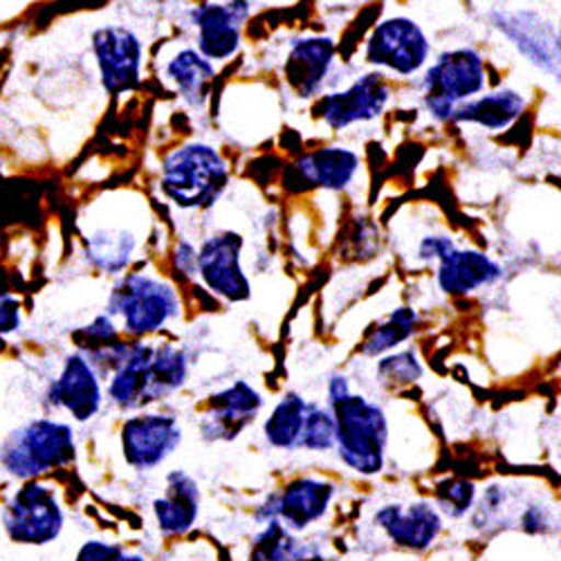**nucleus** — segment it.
<instances>
[{"label":"nucleus","mask_w":561,"mask_h":561,"mask_svg":"<svg viewBox=\"0 0 561 561\" xmlns=\"http://www.w3.org/2000/svg\"><path fill=\"white\" fill-rule=\"evenodd\" d=\"M75 460V427L59 417H34L0 443V467L23 483L66 470Z\"/></svg>","instance_id":"1"},{"label":"nucleus","mask_w":561,"mask_h":561,"mask_svg":"<svg viewBox=\"0 0 561 561\" xmlns=\"http://www.w3.org/2000/svg\"><path fill=\"white\" fill-rule=\"evenodd\" d=\"M335 417V451L346 470L370 479L385 472L389 417L385 409L359 393L329 407Z\"/></svg>","instance_id":"2"},{"label":"nucleus","mask_w":561,"mask_h":561,"mask_svg":"<svg viewBox=\"0 0 561 561\" xmlns=\"http://www.w3.org/2000/svg\"><path fill=\"white\" fill-rule=\"evenodd\" d=\"M229 184V167L218 149L205 142H186L162 160L160 190L180 209L211 207Z\"/></svg>","instance_id":"3"},{"label":"nucleus","mask_w":561,"mask_h":561,"mask_svg":"<svg viewBox=\"0 0 561 561\" xmlns=\"http://www.w3.org/2000/svg\"><path fill=\"white\" fill-rule=\"evenodd\" d=\"M108 314L122 321V331L130 340H147L180 319L182 301L167 278L130 272L115 284L108 297Z\"/></svg>","instance_id":"4"},{"label":"nucleus","mask_w":561,"mask_h":561,"mask_svg":"<svg viewBox=\"0 0 561 561\" xmlns=\"http://www.w3.org/2000/svg\"><path fill=\"white\" fill-rule=\"evenodd\" d=\"M488 66L474 48H451L436 57L420 79V98L436 122H451L454 113L488 90Z\"/></svg>","instance_id":"5"},{"label":"nucleus","mask_w":561,"mask_h":561,"mask_svg":"<svg viewBox=\"0 0 561 561\" xmlns=\"http://www.w3.org/2000/svg\"><path fill=\"white\" fill-rule=\"evenodd\" d=\"M66 528V510L57 488L45 481H25L3 507V530L16 546L55 543Z\"/></svg>","instance_id":"6"},{"label":"nucleus","mask_w":561,"mask_h":561,"mask_svg":"<svg viewBox=\"0 0 561 561\" xmlns=\"http://www.w3.org/2000/svg\"><path fill=\"white\" fill-rule=\"evenodd\" d=\"M432 59L427 32L409 16H387L373 25L364 41V61L378 72L393 77H415Z\"/></svg>","instance_id":"7"},{"label":"nucleus","mask_w":561,"mask_h":561,"mask_svg":"<svg viewBox=\"0 0 561 561\" xmlns=\"http://www.w3.org/2000/svg\"><path fill=\"white\" fill-rule=\"evenodd\" d=\"M117 440L119 454L130 470L153 472L178 451L184 432L175 415L145 409L124 420Z\"/></svg>","instance_id":"8"},{"label":"nucleus","mask_w":561,"mask_h":561,"mask_svg":"<svg viewBox=\"0 0 561 561\" xmlns=\"http://www.w3.org/2000/svg\"><path fill=\"white\" fill-rule=\"evenodd\" d=\"M391 83L378 70L364 72L342 90L323 92L312 104V115L335 133L378 119L391 102Z\"/></svg>","instance_id":"9"},{"label":"nucleus","mask_w":561,"mask_h":561,"mask_svg":"<svg viewBox=\"0 0 561 561\" xmlns=\"http://www.w3.org/2000/svg\"><path fill=\"white\" fill-rule=\"evenodd\" d=\"M335 483L314 477H299L288 481L278 492H272L254 512L259 524L278 522L290 533H306L329 514L335 501Z\"/></svg>","instance_id":"10"},{"label":"nucleus","mask_w":561,"mask_h":561,"mask_svg":"<svg viewBox=\"0 0 561 561\" xmlns=\"http://www.w3.org/2000/svg\"><path fill=\"white\" fill-rule=\"evenodd\" d=\"M245 241L239 231H216L198 248V276L205 288L229 304L252 297V280L243 267Z\"/></svg>","instance_id":"11"},{"label":"nucleus","mask_w":561,"mask_h":561,"mask_svg":"<svg viewBox=\"0 0 561 561\" xmlns=\"http://www.w3.org/2000/svg\"><path fill=\"white\" fill-rule=\"evenodd\" d=\"M106 391L98 368L83 353L64 357L57 378L48 387V402L64 411L72 423L85 425L95 420L104 409Z\"/></svg>","instance_id":"12"},{"label":"nucleus","mask_w":561,"mask_h":561,"mask_svg":"<svg viewBox=\"0 0 561 561\" xmlns=\"http://www.w3.org/2000/svg\"><path fill=\"white\" fill-rule=\"evenodd\" d=\"M252 14V0L201 3L190 12L196 30L198 53L211 64H225L239 55L243 45V23Z\"/></svg>","instance_id":"13"},{"label":"nucleus","mask_w":561,"mask_h":561,"mask_svg":"<svg viewBox=\"0 0 561 561\" xmlns=\"http://www.w3.org/2000/svg\"><path fill=\"white\" fill-rule=\"evenodd\" d=\"M265 400L245 380L231 382L229 387L211 393L205 402L201 415L198 432L207 443H231L237 440L245 430L254 425V420L263 411Z\"/></svg>","instance_id":"14"},{"label":"nucleus","mask_w":561,"mask_h":561,"mask_svg":"<svg viewBox=\"0 0 561 561\" xmlns=\"http://www.w3.org/2000/svg\"><path fill=\"white\" fill-rule=\"evenodd\" d=\"M92 53L108 95L133 92L142 81L145 48L133 30L122 25L100 27L92 34Z\"/></svg>","instance_id":"15"},{"label":"nucleus","mask_w":561,"mask_h":561,"mask_svg":"<svg viewBox=\"0 0 561 561\" xmlns=\"http://www.w3.org/2000/svg\"><path fill=\"white\" fill-rule=\"evenodd\" d=\"M373 524L396 548L409 552H427L443 535V514L432 501L387 503L373 514Z\"/></svg>","instance_id":"16"},{"label":"nucleus","mask_w":561,"mask_h":561,"mask_svg":"<svg viewBox=\"0 0 561 561\" xmlns=\"http://www.w3.org/2000/svg\"><path fill=\"white\" fill-rule=\"evenodd\" d=\"M362 171V158L346 147H321L306 151L286 169V182L299 184L297 192H346ZM286 184V186H288Z\"/></svg>","instance_id":"17"},{"label":"nucleus","mask_w":561,"mask_h":561,"mask_svg":"<svg viewBox=\"0 0 561 561\" xmlns=\"http://www.w3.org/2000/svg\"><path fill=\"white\" fill-rule=\"evenodd\" d=\"M337 61V43L331 36L308 34L295 38L286 57L284 75L293 95L299 100H317L333 77Z\"/></svg>","instance_id":"18"},{"label":"nucleus","mask_w":561,"mask_h":561,"mask_svg":"<svg viewBox=\"0 0 561 561\" xmlns=\"http://www.w3.org/2000/svg\"><path fill=\"white\" fill-rule=\"evenodd\" d=\"M203 492L198 481L184 470H171L164 477V490L151 503L153 524L164 537L190 535L201 519Z\"/></svg>","instance_id":"19"},{"label":"nucleus","mask_w":561,"mask_h":561,"mask_svg":"<svg viewBox=\"0 0 561 561\" xmlns=\"http://www.w3.org/2000/svg\"><path fill=\"white\" fill-rule=\"evenodd\" d=\"M494 27L505 34L517 50L548 75L561 77V59L557 50V32L535 12H496Z\"/></svg>","instance_id":"20"},{"label":"nucleus","mask_w":561,"mask_h":561,"mask_svg":"<svg viewBox=\"0 0 561 561\" xmlns=\"http://www.w3.org/2000/svg\"><path fill=\"white\" fill-rule=\"evenodd\" d=\"M503 278V267L481 250L454 248L438 261L436 284L447 297H467Z\"/></svg>","instance_id":"21"},{"label":"nucleus","mask_w":561,"mask_h":561,"mask_svg":"<svg viewBox=\"0 0 561 561\" xmlns=\"http://www.w3.org/2000/svg\"><path fill=\"white\" fill-rule=\"evenodd\" d=\"M156 344L130 340L113 368L106 385L108 402L119 411H142L149 407V364Z\"/></svg>","instance_id":"22"},{"label":"nucleus","mask_w":561,"mask_h":561,"mask_svg":"<svg viewBox=\"0 0 561 561\" xmlns=\"http://www.w3.org/2000/svg\"><path fill=\"white\" fill-rule=\"evenodd\" d=\"M528 108V98L514 88H496L462 104L454 113V124H470L490 133L507 130L517 124Z\"/></svg>","instance_id":"23"},{"label":"nucleus","mask_w":561,"mask_h":561,"mask_svg":"<svg viewBox=\"0 0 561 561\" xmlns=\"http://www.w3.org/2000/svg\"><path fill=\"white\" fill-rule=\"evenodd\" d=\"M164 77L186 104L192 108H203L209 102L216 70L198 50L184 48L167 61Z\"/></svg>","instance_id":"24"},{"label":"nucleus","mask_w":561,"mask_h":561,"mask_svg":"<svg viewBox=\"0 0 561 561\" xmlns=\"http://www.w3.org/2000/svg\"><path fill=\"white\" fill-rule=\"evenodd\" d=\"M310 402L297 393L288 391L272 407L270 415L263 420V438L276 451L299 449L306 415Z\"/></svg>","instance_id":"25"},{"label":"nucleus","mask_w":561,"mask_h":561,"mask_svg":"<svg viewBox=\"0 0 561 561\" xmlns=\"http://www.w3.org/2000/svg\"><path fill=\"white\" fill-rule=\"evenodd\" d=\"M83 252L92 267L104 274H122L135 259L137 239L128 229L102 227L83 239Z\"/></svg>","instance_id":"26"},{"label":"nucleus","mask_w":561,"mask_h":561,"mask_svg":"<svg viewBox=\"0 0 561 561\" xmlns=\"http://www.w3.org/2000/svg\"><path fill=\"white\" fill-rule=\"evenodd\" d=\"M420 325V314L411 306H400L391 310L385 319L373 323L359 342L357 353L362 357H385L407 344Z\"/></svg>","instance_id":"27"},{"label":"nucleus","mask_w":561,"mask_h":561,"mask_svg":"<svg viewBox=\"0 0 561 561\" xmlns=\"http://www.w3.org/2000/svg\"><path fill=\"white\" fill-rule=\"evenodd\" d=\"M186 380H190V357L186 353L171 342L156 344L149 364V407L180 391Z\"/></svg>","instance_id":"28"},{"label":"nucleus","mask_w":561,"mask_h":561,"mask_svg":"<svg viewBox=\"0 0 561 561\" xmlns=\"http://www.w3.org/2000/svg\"><path fill=\"white\" fill-rule=\"evenodd\" d=\"M308 557V548L278 522L265 524L250 548V561H306Z\"/></svg>","instance_id":"29"},{"label":"nucleus","mask_w":561,"mask_h":561,"mask_svg":"<svg viewBox=\"0 0 561 561\" xmlns=\"http://www.w3.org/2000/svg\"><path fill=\"white\" fill-rule=\"evenodd\" d=\"M425 376V366L420 355L413 348L407 351H393L385 357H380L376 366V378L380 387L389 391L413 387L420 378Z\"/></svg>","instance_id":"30"},{"label":"nucleus","mask_w":561,"mask_h":561,"mask_svg":"<svg viewBox=\"0 0 561 561\" xmlns=\"http://www.w3.org/2000/svg\"><path fill=\"white\" fill-rule=\"evenodd\" d=\"M299 449L321 454L335 449V417L329 407L310 402Z\"/></svg>","instance_id":"31"},{"label":"nucleus","mask_w":561,"mask_h":561,"mask_svg":"<svg viewBox=\"0 0 561 561\" xmlns=\"http://www.w3.org/2000/svg\"><path fill=\"white\" fill-rule=\"evenodd\" d=\"M477 505V485L467 479H445L436 488V507L449 519H462Z\"/></svg>","instance_id":"32"},{"label":"nucleus","mask_w":561,"mask_h":561,"mask_svg":"<svg viewBox=\"0 0 561 561\" xmlns=\"http://www.w3.org/2000/svg\"><path fill=\"white\" fill-rule=\"evenodd\" d=\"M75 342H77L79 353L90 357V355H98V353L115 346L117 342H122V335H119L115 319L111 314H100L75 333Z\"/></svg>","instance_id":"33"},{"label":"nucleus","mask_w":561,"mask_h":561,"mask_svg":"<svg viewBox=\"0 0 561 561\" xmlns=\"http://www.w3.org/2000/svg\"><path fill=\"white\" fill-rule=\"evenodd\" d=\"M124 554L126 550L117 541L88 539L77 548L72 561H122Z\"/></svg>","instance_id":"34"},{"label":"nucleus","mask_w":561,"mask_h":561,"mask_svg":"<svg viewBox=\"0 0 561 561\" xmlns=\"http://www.w3.org/2000/svg\"><path fill=\"white\" fill-rule=\"evenodd\" d=\"M456 245V241L447 233H427V237L420 239L415 248V259L423 263H438L443 256H447Z\"/></svg>","instance_id":"35"},{"label":"nucleus","mask_w":561,"mask_h":561,"mask_svg":"<svg viewBox=\"0 0 561 561\" xmlns=\"http://www.w3.org/2000/svg\"><path fill=\"white\" fill-rule=\"evenodd\" d=\"M171 265L178 272V276H184V278L196 276L198 274V248L190 241L180 239L173 248Z\"/></svg>","instance_id":"36"},{"label":"nucleus","mask_w":561,"mask_h":561,"mask_svg":"<svg viewBox=\"0 0 561 561\" xmlns=\"http://www.w3.org/2000/svg\"><path fill=\"white\" fill-rule=\"evenodd\" d=\"M519 526L528 535H548L552 530V514L546 505H528L519 514Z\"/></svg>","instance_id":"37"},{"label":"nucleus","mask_w":561,"mask_h":561,"mask_svg":"<svg viewBox=\"0 0 561 561\" xmlns=\"http://www.w3.org/2000/svg\"><path fill=\"white\" fill-rule=\"evenodd\" d=\"M23 323V310H21V301L12 295H3L0 297V337L14 335Z\"/></svg>","instance_id":"38"},{"label":"nucleus","mask_w":561,"mask_h":561,"mask_svg":"<svg viewBox=\"0 0 561 561\" xmlns=\"http://www.w3.org/2000/svg\"><path fill=\"white\" fill-rule=\"evenodd\" d=\"M351 391V382L346 376H342V373H335V376H331L329 380V387H325V398H329V407L335 404L337 400L346 398Z\"/></svg>","instance_id":"39"},{"label":"nucleus","mask_w":561,"mask_h":561,"mask_svg":"<svg viewBox=\"0 0 561 561\" xmlns=\"http://www.w3.org/2000/svg\"><path fill=\"white\" fill-rule=\"evenodd\" d=\"M122 561H149V559L145 554H139V552H126L122 557Z\"/></svg>","instance_id":"40"},{"label":"nucleus","mask_w":561,"mask_h":561,"mask_svg":"<svg viewBox=\"0 0 561 561\" xmlns=\"http://www.w3.org/2000/svg\"><path fill=\"white\" fill-rule=\"evenodd\" d=\"M554 32H557V50H559V59H561V5H559V27Z\"/></svg>","instance_id":"41"},{"label":"nucleus","mask_w":561,"mask_h":561,"mask_svg":"<svg viewBox=\"0 0 561 561\" xmlns=\"http://www.w3.org/2000/svg\"><path fill=\"white\" fill-rule=\"evenodd\" d=\"M3 295H5V293H3V290H0V297H3Z\"/></svg>","instance_id":"42"}]
</instances>
